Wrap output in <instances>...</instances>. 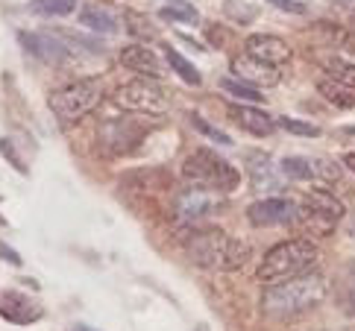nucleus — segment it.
<instances>
[{
    "label": "nucleus",
    "instance_id": "nucleus-5",
    "mask_svg": "<svg viewBox=\"0 0 355 331\" xmlns=\"http://www.w3.org/2000/svg\"><path fill=\"white\" fill-rule=\"evenodd\" d=\"M100 100H103V88L92 80H83V82H71L65 88H59V91H53L47 103H50V111L62 123H73L85 118L88 111H94L100 106Z\"/></svg>",
    "mask_w": 355,
    "mask_h": 331
},
{
    "label": "nucleus",
    "instance_id": "nucleus-2",
    "mask_svg": "<svg viewBox=\"0 0 355 331\" xmlns=\"http://www.w3.org/2000/svg\"><path fill=\"white\" fill-rule=\"evenodd\" d=\"M185 252L197 267H206V270H241L252 258V247L247 240L226 235L220 229L194 232L185 240Z\"/></svg>",
    "mask_w": 355,
    "mask_h": 331
},
{
    "label": "nucleus",
    "instance_id": "nucleus-19",
    "mask_svg": "<svg viewBox=\"0 0 355 331\" xmlns=\"http://www.w3.org/2000/svg\"><path fill=\"white\" fill-rule=\"evenodd\" d=\"M123 182L138 185V190H144V194H159V190L168 188V173L153 170V168H144V170H138V173H130Z\"/></svg>",
    "mask_w": 355,
    "mask_h": 331
},
{
    "label": "nucleus",
    "instance_id": "nucleus-25",
    "mask_svg": "<svg viewBox=\"0 0 355 331\" xmlns=\"http://www.w3.org/2000/svg\"><path fill=\"white\" fill-rule=\"evenodd\" d=\"M77 9V0H33V12L50 18H65Z\"/></svg>",
    "mask_w": 355,
    "mask_h": 331
},
{
    "label": "nucleus",
    "instance_id": "nucleus-3",
    "mask_svg": "<svg viewBox=\"0 0 355 331\" xmlns=\"http://www.w3.org/2000/svg\"><path fill=\"white\" fill-rule=\"evenodd\" d=\"M314 261H317V247L309 238H294V240H285V244H276L273 249H268V256L261 258L256 270V278L264 285H279L294 276L309 273Z\"/></svg>",
    "mask_w": 355,
    "mask_h": 331
},
{
    "label": "nucleus",
    "instance_id": "nucleus-27",
    "mask_svg": "<svg viewBox=\"0 0 355 331\" xmlns=\"http://www.w3.org/2000/svg\"><path fill=\"white\" fill-rule=\"evenodd\" d=\"M338 176H340V170L332 159H311V179H323L332 185V182H338Z\"/></svg>",
    "mask_w": 355,
    "mask_h": 331
},
{
    "label": "nucleus",
    "instance_id": "nucleus-4",
    "mask_svg": "<svg viewBox=\"0 0 355 331\" xmlns=\"http://www.w3.org/2000/svg\"><path fill=\"white\" fill-rule=\"evenodd\" d=\"M182 176L191 185L211 190H235L241 185V173L226 159L214 156L211 150H197L182 161Z\"/></svg>",
    "mask_w": 355,
    "mask_h": 331
},
{
    "label": "nucleus",
    "instance_id": "nucleus-28",
    "mask_svg": "<svg viewBox=\"0 0 355 331\" xmlns=\"http://www.w3.org/2000/svg\"><path fill=\"white\" fill-rule=\"evenodd\" d=\"M162 18L197 24V9H194V6H188V3H182V0H173L171 6H164V9H162Z\"/></svg>",
    "mask_w": 355,
    "mask_h": 331
},
{
    "label": "nucleus",
    "instance_id": "nucleus-17",
    "mask_svg": "<svg viewBox=\"0 0 355 331\" xmlns=\"http://www.w3.org/2000/svg\"><path fill=\"white\" fill-rule=\"evenodd\" d=\"M80 24L85 30H92V33H100V35H109V33H118V21L112 12L106 9H100V6H85L80 12Z\"/></svg>",
    "mask_w": 355,
    "mask_h": 331
},
{
    "label": "nucleus",
    "instance_id": "nucleus-26",
    "mask_svg": "<svg viewBox=\"0 0 355 331\" xmlns=\"http://www.w3.org/2000/svg\"><path fill=\"white\" fill-rule=\"evenodd\" d=\"M288 179H311V159H297V156H288L279 164Z\"/></svg>",
    "mask_w": 355,
    "mask_h": 331
},
{
    "label": "nucleus",
    "instance_id": "nucleus-30",
    "mask_svg": "<svg viewBox=\"0 0 355 331\" xmlns=\"http://www.w3.org/2000/svg\"><path fill=\"white\" fill-rule=\"evenodd\" d=\"M191 123H194V129H197V132H202V135H206V138H211V141H214V144H223V147H226V144H232V141H230V135H226V132H220V129H218V126H211V123H206V120H202V118H197V114H194V118H191Z\"/></svg>",
    "mask_w": 355,
    "mask_h": 331
},
{
    "label": "nucleus",
    "instance_id": "nucleus-31",
    "mask_svg": "<svg viewBox=\"0 0 355 331\" xmlns=\"http://www.w3.org/2000/svg\"><path fill=\"white\" fill-rule=\"evenodd\" d=\"M0 152H3V156H6V161H9L12 168L18 170V173H24V176L30 173V170H27V164H24V159L18 156V150L12 147V141H9V138H0Z\"/></svg>",
    "mask_w": 355,
    "mask_h": 331
},
{
    "label": "nucleus",
    "instance_id": "nucleus-7",
    "mask_svg": "<svg viewBox=\"0 0 355 331\" xmlns=\"http://www.w3.org/2000/svg\"><path fill=\"white\" fill-rule=\"evenodd\" d=\"M150 132V126L135 120V118H115V120H103L97 129V138L109 152L123 156V152H132L138 144L144 141V135Z\"/></svg>",
    "mask_w": 355,
    "mask_h": 331
},
{
    "label": "nucleus",
    "instance_id": "nucleus-10",
    "mask_svg": "<svg viewBox=\"0 0 355 331\" xmlns=\"http://www.w3.org/2000/svg\"><path fill=\"white\" fill-rule=\"evenodd\" d=\"M232 71H235V76L241 82L256 85V88H273V85H279V80H282V73H279L276 65H268V62H261V59L250 56V53L235 56Z\"/></svg>",
    "mask_w": 355,
    "mask_h": 331
},
{
    "label": "nucleus",
    "instance_id": "nucleus-8",
    "mask_svg": "<svg viewBox=\"0 0 355 331\" xmlns=\"http://www.w3.org/2000/svg\"><path fill=\"white\" fill-rule=\"evenodd\" d=\"M223 206V199L214 194L211 188H185L173 202V214L180 223H197L209 214H218Z\"/></svg>",
    "mask_w": 355,
    "mask_h": 331
},
{
    "label": "nucleus",
    "instance_id": "nucleus-33",
    "mask_svg": "<svg viewBox=\"0 0 355 331\" xmlns=\"http://www.w3.org/2000/svg\"><path fill=\"white\" fill-rule=\"evenodd\" d=\"M270 3L279 6V9H285V12H294V15H297V12H300V15L306 12V6H302V3H294V0H270Z\"/></svg>",
    "mask_w": 355,
    "mask_h": 331
},
{
    "label": "nucleus",
    "instance_id": "nucleus-36",
    "mask_svg": "<svg viewBox=\"0 0 355 331\" xmlns=\"http://www.w3.org/2000/svg\"><path fill=\"white\" fill-rule=\"evenodd\" d=\"M0 226H6V220H3V217H0Z\"/></svg>",
    "mask_w": 355,
    "mask_h": 331
},
{
    "label": "nucleus",
    "instance_id": "nucleus-37",
    "mask_svg": "<svg viewBox=\"0 0 355 331\" xmlns=\"http://www.w3.org/2000/svg\"><path fill=\"white\" fill-rule=\"evenodd\" d=\"M352 238H355V223H352Z\"/></svg>",
    "mask_w": 355,
    "mask_h": 331
},
{
    "label": "nucleus",
    "instance_id": "nucleus-24",
    "mask_svg": "<svg viewBox=\"0 0 355 331\" xmlns=\"http://www.w3.org/2000/svg\"><path fill=\"white\" fill-rule=\"evenodd\" d=\"M323 65H326L329 80H335V82H340V85H349V88H355V65H349L347 59H338V56H332V59H326Z\"/></svg>",
    "mask_w": 355,
    "mask_h": 331
},
{
    "label": "nucleus",
    "instance_id": "nucleus-21",
    "mask_svg": "<svg viewBox=\"0 0 355 331\" xmlns=\"http://www.w3.org/2000/svg\"><path fill=\"white\" fill-rule=\"evenodd\" d=\"M164 59H168V65H171L176 73H180V80H182V82H188V85H200V82H202L200 71H197L185 56L176 53L173 47H168V44H164Z\"/></svg>",
    "mask_w": 355,
    "mask_h": 331
},
{
    "label": "nucleus",
    "instance_id": "nucleus-34",
    "mask_svg": "<svg viewBox=\"0 0 355 331\" xmlns=\"http://www.w3.org/2000/svg\"><path fill=\"white\" fill-rule=\"evenodd\" d=\"M344 164L355 173V152H347V156H344Z\"/></svg>",
    "mask_w": 355,
    "mask_h": 331
},
{
    "label": "nucleus",
    "instance_id": "nucleus-29",
    "mask_svg": "<svg viewBox=\"0 0 355 331\" xmlns=\"http://www.w3.org/2000/svg\"><path fill=\"white\" fill-rule=\"evenodd\" d=\"M279 123H282L291 135H306V138H317V135H320V129H317L314 123L297 120V118H279Z\"/></svg>",
    "mask_w": 355,
    "mask_h": 331
},
{
    "label": "nucleus",
    "instance_id": "nucleus-6",
    "mask_svg": "<svg viewBox=\"0 0 355 331\" xmlns=\"http://www.w3.org/2000/svg\"><path fill=\"white\" fill-rule=\"evenodd\" d=\"M112 103L123 111H132V114H147V118H162L168 111V94L162 91L159 85L147 82V80H132V82H123L115 88L112 94Z\"/></svg>",
    "mask_w": 355,
    "mask_h": 331
},
{
    "label": "nucleus",
    "instance_id": "nucleus-1",
    "mask_svg": "<svg viewBox=\"0 0 355 331\" xmlns=\"http://www.w3.org/2000/svg\"><path fill=\"white\" fill-rule=\"evenodd\" d=\"M329 294V282L323 273H302L288 282L268 285L261 294V311L268 316H297L317 308Z\"/></svg>",
    "mask_w": 355,
    "mask_h": 331
},
{
    "label": "nucleus",
    "instance_id": "nucleus-13",
    "mask_svg": "<svg viewBox=\"0 0 355 331\" xmlns=\"http://www.w3.org/2000/svg\"><path fill=\"white\" fill-rule=\"evenodd\" d=\"M121 65H123L126 71L138 73V76H147V80H159V76H162V62H159V56H156L150 47H144V44H130V47H123V50H121Z\"/></svg>",
    "mask_w": 355,
    "mask_h": 331
},
{
    "label": "nucleus",
    "instance_id": "nucleus-20",
    "mask_svg": "<svg viewBox=\"0 0 355 331\" xmlns=\"http://www.w3.org/2000/svg\"><path fill=\"white\" fill-rule=\"evenodd\" d=\"M297 220H300V226L306 229L309 235H323V238L332 235V232H335V223H338L335 217H326V214L309 211V208H302V206H300V217H297Z\"/></svg>",
    "mask_w": 355,
    "mask_h": 331
},
{
    "label": "nucleus",
    "instance_id": "nucleus-32",
    "mask_svg": "<svg viewBox=\"0 0 355 331\" xmlns=\"http://www.w3.org/2000/svg\"><path fill=\"white\" fill-rule=\"evenodd\" d=\"M0 258H3L6 264H12V267H21V256L12 247H6L3 240H0Z\"/></svg>",
    "mask_w": 355,
    "mask_h": 331
},
{
    "label": "nucleus",
    "instance_id": "nucleus-18",
    "mask_svg": "<svg viewBox=\"0 0 355 331\" xmlns=\"http://www.w3.org/2000/svg\"><path fill=\"white\" fill-rule=\"evenodd\" d=\"M317 91H320L329 103L332 106H338V109H352L355 106V88H349V85H340V82H335V80H320L317 82Z\"/></svg>",
    "mask_w": 355,
    "mask_h": 331
},
{
    "label": "nucleus",
    "instance_id": "nucleus-35",
    "mask_svg": "<svg viewBox=\"0 0 355 331\" xmlns=\"http://www.w3.org/2000/svg\"><path fill=\"white\" fill-rule=\"evenodd\" d=\"M73 331H88V328H85V325H77V328H73Z\"/></svg>",
    "mask_w": 355,
    "mask_h": 331
},
{
    "label": "nucleus",
    "instance_id": "nucleus-9",
    "mask_svg": "<svg viewBox=\"0 0 355 331\" xmlns=\"http://www.w3.org/2000/svg\"><path fill=\"white\" fill-rule=\"evenodd\" d=\"M297 217H300V202L285 197L259 199L247 208V220L252 226H288V223H297Z\"/></svg>",
    "mask_w": 355,
    "mask_h": 331
},
{
    "label": "nucleus",
    "instance_id": "nucleus-16",
    "mask_svg": "<svg viewBox=\"0 0 355 331\" xmlns=\"http://www.w3.org/2000/svg\"><path fill=\"white\" fill-rule=\"evenodd\" d=\"M300 206L309 208V211H317V214H326V217H335V220L344 217V202H340L338 197H332L329 190H323V188L306 190V197H302Z\"/></svg>",
    "mask_w": 355,
    "mask_h": 331
},
{
    "label": "nucleus",
    "instance_id": "nucleus-11",
    "mask_svg": "<svg viewBox=\"0 0 355 331\" xmlns=\"http://www.w3.org/2000/svg\"><path fill=\"white\" fill-rule=\"evenodd\" d=\"M18 38L33 56H39L47 65H65L68 62V47L56 33H21Z\"/></svg>",
    "mask_w": 355,
    "mask_h": 331
},
{
    "label": "nucleus",
    "instance_id": "nucleus-14",
    "mask_svg": "<svg viewBox=\"0 0 355 331\" xmlns=\"http://www.w3.org/2000/svg\"><path fill=\"white\" fill-rule=\"evenodd\" d=\"M230 120L235 123V126H241L244 132H250V135H259V138H264V135H270L273 129H276V120L270 118L268 111H261V109H256V106H230Z\"/></svg>",
    "mask_w": 355,
    "mask_h": 331
},
{
    "label": "nucleus",
    "instance_id": "nucleus-12",
    "mask_svg": "<svg viewBox=\"0 0 355 331\" xmlns=\"http://www.w3.org/2000/svg\"><path fill=\"white\" fill-rule=\"evenodd\" d=\"M247 53L256 56L261 62H268V65H285V62H291V56H294V50L288 47L285 38H276V35H250L247 38Z\"/></svg>",
    "mask_w": 355,
    "mask_h": 331
},
{
    "label": "nucleus",
    "instance_id": "nucleus-15",
    "mask_svg": "<svg viewBox=\"0 0 355 331\" xmlns=\"http://www.w3.org/2000/svg\"><path fill=\"white\" fill-rule=\"evenodd\" d=\"M250 179H252V188L256 190H279L276 179V168L268 152H250Z\"/></svg>",
    "mask_w": 355,
    "mask_h": 331
},
{
    "label": "nucleus",
    "instance_id": "nucleus-23",
    "mask_svg": "<svg viewBox=\"0 0 355 331\" xmlns=\"http://www.w3.org/2000/svg\"><path fill=\"white\" fill-rule=\"evenodd\" d=\"M223 15L230 18L232 24H252L259 18V9L247 3V0H226L223 3Z\"/></svg>",
    "mask_w": 355,
    "mask_h": 331
},
{
    "label": "nucleus",
    "instance_id": "nucleus-22",
    "mask_svg": "<svg viewBox=\"0 0 355 331\" xmlns=\"http://www.w3.org/2000/svg\"><path fill=\"white\" fill-rule=\"evenodd\" d=\"M218 85H220V91L232 94V97H238V100H247V103H261V100H264V94L256 91V85H247V82L235 80V76H220Z\"/></svg>",
    "mask_w": 355,
    "mask_h": 331
}]
</instances>
